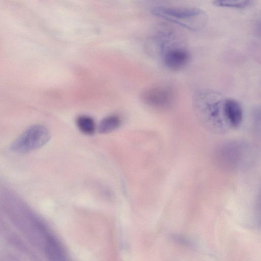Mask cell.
<instances>
[{
  "instance_id": "obj_6",
  "label": "cell",
  "mask_w": 261,
  "mask_h": 261,
  "mask_svg": "<svg viewBox=\"0 0 261 261\" xmlns=\"http://www.w3.org/2000/svg\"><path fill=\"white\" fill-rule=\"evenodd\" d=\"M246 146L239 142H231L224 144L219 151L220 162L229 167L237 168L243 165L248 158Z\"/></svg>"
},
{
  "instance_id": "obj_11",
  "label": "cell",
  "mask_w": 261,
  "mask_h": 261,
  "mask_svg": "<svg viewBox=\"0 0 261 261\" xmlns=\"http://www.w3.org/2000/svg\"><path fill=\"white\" fill-rule=\"evenodd\" d=\"M252 117L255 128L261 135V105H258L253 109Z\"/></svg>"
},
{
  "instance_id": "obj_14",
  "label": "cell",
  "mask_w": 261,
  "mask_h": 261,
  "mask_svg": "<svg viewBox=\"0 0 261 261\" xmlns=\"http://www.w3.org/2000/svg\"><path fill=\"white\" fill-rule=\"evenodd\" d=\"M257 207L258 212L261 213V189L257 200Z\"/></svg>"
},
{
  "instance_id": "obj_13",
  "label": "cell",
  "mask_w": 261,
  "mask_h": 261,
  "mask_svg": "<svg viewBox=\"0 0 261 261\" xmlns=\"http://www.w3.org/2000/svg\"><path fill=\"white\" fill-rule=\"evenodd\" d=\"M173 237L174 239L180 244L183 245L189 244V240L181 236L176 235L174 236Z\"/></svg>"
},
{
  "instance_id": "obj_12",
  "label": "cell",
  "mask_w": 261,
  "mask_h": 261,
  "mask_svg": "<svg viewBox=\"0 0 261 261\" xmlns=\"http://www.w3.org/2000/svg\"><path fill=\"white\" fill-rule=\"evenodd\" d=\"M253 28L255 35L261 39V15L258 16L255 19Z\"/></svg>"
},
{
  "instance_id": "obj_4",
  "label": "cell",
  "mask_w": 261,
  "mask_h": 261,
  "mask_svg": "<svg viewBox=\"0 0 261 261\" xmlns=\"http://www.w3.org/2000/svg\"><path fill=\"white\" fill-rule=\"evenodd\" d=\"M161 40L159 44L160 55L163 64L172 71L183 69L189 62L190 54L188 50L178 43Z\"/></svg>"
},
{
  "instance_id": "obj_8",
  "label": "cell",
  "mask_w": 261,
  "mask_h": 261,
  "mask_svg": "<svg viewBox=\"0 0 261 261\" xmlns=\"http://www.w3.org/2000/svg\"><path fill=\"white\" fill-rule=\"evenodd\" d=\"M121 124L120 117L116 114H112L106 117L100 122L98 130L100 134L111 133L118 128Z\"/></svg>"
},
{
  "instance_id": "obj_10",
  "label": "cell",
  "mask_w": 261,
  "mask_h": 261,
  "mask_svg": "<svg viewBox=\"0 0 261 261\" xmlns=\"http://www.w3.org/2000/svg\"><path fill=\"white\" fill-rule=\"evenodd\" d=\"M76 121L77 126L82 133L88 135L94 133L95 124L91 117L86 115L80 116Z\"/></svg>"
},
{
  "instance_id": "obj_9",
  "label": "cell",
  "mask_w": 261,
  "mask_h": 261,
  "mask_svg": "<svg viewBox=\"0 0 261 261\" xmlns=\"http://www.w3.org/2000/svg\"><path fill=\"white\" fill-rule=\"evenodd\" d=\"M254 2L248 0H217L213 2L214 5L219 7L243 9L252 6Z\"/></svg>"
},
{
  "instance_id": "obj_2",
  "label": "cell",
  "mask_w": 261,
  "mask_h": 261,
  "mask_svg": "<svg viewBox=\"0 0 261 261\" xmlns=\"http://www.w3.org/2000/svg\"><path fill=\"white\" fill-rule=\"evenodd\" d=\"M151 11L159 18L192 31L202 30L208 20L206 13L198 8L156 6Z\"/></svg>"
},
{
  "instance_id": "obj_3",
  "label": "cell",
  "mask_w": 261,
  "mask_h": 261,
  "mask_svg": "<svg viewBox=\"0 0 261 261\" xmlns=\"http://www.w3.org/2000/svg\"><path fill=\"white\" fill-rule=\"evenodd\" d=\"M50 138L47 128L41 125H35L28 128L14 141L11 149L16 153H27L44 146Z\"/></svg>"
},
{
  "instance_id": "obj_15",
  "label": "cell",
  "mask_w": 261,
  "mask_h": 261,
  "mask_svg": "<svg viewBox=\"0 0 261 261\" xmlns=\"http://www.w3.org/2000/svg\"><path fill=\"white\" fill-rule=\"evenodd\" d=\"M260 227H261V221L260 222Z\"/></svg>"
},
{
  "instance_id": "obj_5",
  "label": "cell",
  "mask_w": 261,
  "mask_h": 261,
  "mask_svg": "<svg viewBox=\"0 0 261 261\" xmlns=\"http://www.w3.org/2000/svg\"><path fill=\"white\" fill-rule=\"evenodd\" d=\"M175 93L166 85H156L145 88L141 94L142 101L147 106L158 110L169 109L173 103Z\"/></svg>"
},
{
  "instance_id": "obj_7",
  "label": "cell",
  "mask_w": 261,
  "mask_h": 261,
  "mask_svg": "<svg viewBox=\"0 0 261 261\" xmlns=\"http://www.w3.org/2000/svg\"><path fill=\"white\" fill-rule=\"evenodd\" d=\"M226 121L230 128L238 127L243 120V112L240 103L233 98H226L224 105Z\"/></svg>"
},
{
  "instance_id": "obj_1",
  "label": "cell",
  "mask_w": 261,
  "mask_h": 261,
  "mask_svg": "<svg viewBox=\"0 0 261 261\" xmlns=\"http://www.w3.org/2000/svg\"><path fill=\"white\" fill-rule=\"evenodd\" d=\"M225 98L220 93L212 90H199L194 94L195 113L204 127L213 133H224L230 129L224 112Z\"/></svg>"
}]
</instances>
